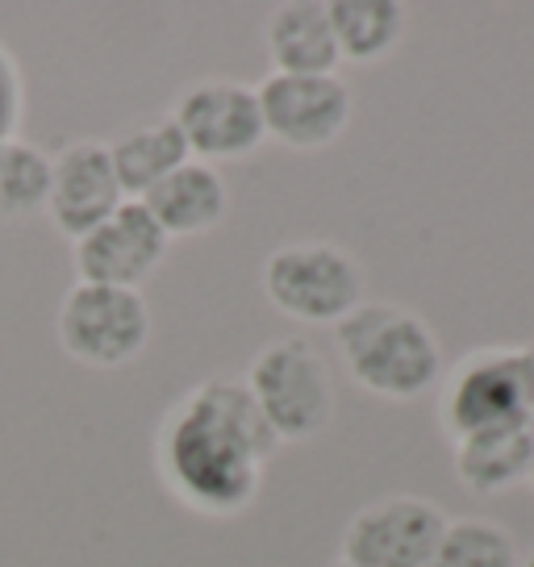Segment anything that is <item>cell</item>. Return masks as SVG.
Returning a JSON list of instances; mask_svg holds the SVG:
<instances>
[{"label":"cell","instance_id":"obj_1","mask_svg":"<svg viewBox=\"0 0 534 567\" xmlns=\"http://www.w3.org/2000/svg\"><path fill=\"white\" fill-rule=\"evenodd\" d=\"M280 451L243 375H209L163 413L155 430V472L184 509L230 522L264 488L267 460Z\"/></svg>","mask_w":534,"mask_h":567},{"label":"cell","instance_id":"obj_2","mask_svg":"<svg viewBox=\"0 0 534 567\" xmlns=\"http://www.w3.org/2000/svg\"><path fill=\"white\" fill-rule=\"evenodd\" d=\"M335 347L347 375L380 401H418L446 375L439 334L405 305L363 301L335 326Z\"/></svg>","mask_w":534,"mask_h":567},{"label":"cell","instance_id":"obj_3","mask_svg":"<svg viewBox=\"0 0 534 567\" xmlns=\"http://www.w3.org/2000/svg\"><path fill=\"white\" fill-rule=\"evenodd\" d=\"M526 422H534L531 347H476L443 375L439 425L451 443Z\"/></svg>","mask_w":534,"mask_h":567},{"label":"cell","instance_id":"obj_4","mask_svg":"<svg viewBox=\"0 0 534 567\" xmlns=\"http://www.w3.org/2000/svg\"><path fill=\"white\" fill-rule=\"evenodd\" d=\"M247 389L276 443H309L335 417V375L301 334L271 338L247 368Z\"/></svg>","mask_w":534,"mask_h":567},{"label":"cell","instance_id":"obj_5","mask_svg":"<svg viewBox=\"0 0 534 567\" xmlns=\"http://www.w3.org/2000/svg\"><path fill=\"white\" fill-rule=\"evenodd\" d=\"M363 267L339 243H285L264 259V297L301 326H339L363 305Z\"/></svg>","mask_w":534,"mask_h":567},{"label":"cell","instance_id":"obj_6","mask_svg":"<svg viewBox=\"0 0 534 567\" xmlns=\"http://www.w3.org/2000/svg\"><path fill=\"white\" fill-rule=\"evenodd\" d=\"M54 334L72 363L113 372V368L134 363L151 347L155 313L138 288H105V284L75 280L68 297L59 301Z\"/></svg>","mask_w":534,"mask_h":567},{"label":"cell","instance_id":"obj_7","mask_svg":"<svg viewBox=\"0 0 534 567\" xmlns=\"http://www.w3.org/2000/svg\"><path fill=\"white\" fill-rule=\"evenodd\" d=\"M176 130L184 134V146L196 163H238L255 155L267 142L259 96L243 80L209 75L196 80L176 96V105L167 113Z\"/></svg>","mask_w":534,"mask_h":567},{"label":"cell","instance_id":"obj_8","mask_svg":"<svg viewBox=\"0 0 534 567\" xmlns=\"http://www.w3.org/2000/svg\"><path fill=\"white\" fill-rule=\"evenodd\" d=\"M255 96L264 113V134L297 155L335 146L356 113V96L342 84V75H276L271 71L264 84H255Z\"/></svg>","mask_w":534,"mask_h":567},{"label":"cell","instance_id":"obj_9","mask_svg":"<svg viewBox=\"0 0 534 567\" xmlns=\"http://www.w3.org/2000/svg\"><path fill=\"white\" fill-rule=\"evenodd\" d=\"M451 517L427 496H380L351 514L339 538V559L359 567H427Z\"/></svg>","mask_w":534,"mask_h":567},{"label":"cell","instance_id":"obj_10","mask_svg":"<svg viewBox=\"0 0 534 567\" xmlns=\"http://www.w3.org/2000/svg\"><path fill=\"white\" fill-rule=\"evenodd\" d=\"M167 247H172V238L160 230V221L146 213L143 200H125L122 209L105 217L96 230L72 243L75 280L143 292V284L167 259Z\"/></svg>","mask_w":534,"mask_h":567},{"label":"cell","instance_id":"obj_11","mask_svg":"<svg viewBox=\"0 0 534 567\" xmlns=\"http://www.w3.org/2000/svg\"><path fill=\"white\" fill-rule=\"evenodd\" d=\"M122 205L125 193L109 159V142L80 138L51 155V193H47L42 213L68 243H80Z\"/></svg>","mask_w":534,"mask_h":567},{"label":"cell","instance_id":"obj_12","mask_svg":"<svg viewBox=\"0 0 534 567\" xmlns=\"http://www.w3.org/2000/svg\"><path fill=\"white\" fill-rule=\"evenodd\" d=\"M146 213L160 221L167 238H201V234L217 230L230 213V188L217 167L188 159L176 167L172 176L155 184L143 196Z\"/></svg>","mask_w":534,"mask_h":567},{"label":"cell","instance_id":"obj_13","mask_svg":"<svg viewBox=\"0 0 534 567\" xmlns=\"http://www.w3.org/2000/svg\"><path fill=\"white\" fill-rule=\"evenodd\" d=\"M271 71L276 75H339V42L330 25V9L321 0H288L276 4L264 30Z\"/></svg>","mask_w":534,"mask_h":567},{"label":"cell","instance_id":"obj_14","mask_svg":"<svg viewBox=\"0 0 534 567\" xmlns=\"http://www.w3.org/2000/svg\"><path fill=\"white\" fill-rule=\"evenodd\" d=\"M531 451H534V422L481 430L451 443V467L468 493L501 496L531 480Z\"/></svg>","mask_w":534,"mask_h":567},{"label":"cell","instance_id":"obj_15","mask_svg":"<svg viewBox=\"0 0 534 567\" xmlns=\"http://www.w3.org/2000/svg\"><path fill=\"white\" fill-rule=\"evenodd\" d=\"M109 159H113V172H117L125 200H143L155 184H163V179L172 176L176 167H184L193 155H188L176 122L163 113V117L138 122L130 125L125 134H117V138L109 142Z\"/></svg>","mask_w":534,"mask_h":567},{"label":"cell","instance_id":"obj_16","mask_svg":"<svg viewBox=\"0 0 534 567\" xmlns=\"http://www.w3.org/2000/svg\"><path fill=\"white\" fill-rule=\"evenodd\" d=\"M326 9H330L342 63H359V68L389 59L410 25V9L401 0H330Z\"/></svg>","mask_w":534,"mask_h":567},{"label":"cell","instance_id":"obj_17","mask_svg":"<svg viewBox=\"0 0 534 567\" xmlns=\"http://www.w3.org/2000/svg\"><path fill=\"white\" fill-rule=\"evenodd\" d=\"M47 193H51V155L25 138L0 142V226L42 213Z\"/></svg>","mask_w":534,"mask_h":567},{"label":"cell","instance_id":"obj_18","mask_svg":"<svg viewBox=\"0 0 534 567\" xmlns=\"http://www.w3.org/2000/svg\"><path fill=\"white\" fill-rule=\"evenodd\" d=\"M514 534L489 517H451L427 567H517Z\"/></svg>","mask_w":534,"mask_h":567},{"label":"cell","instance_id":"obj_19","mask_svg":"<svg viewBox=\"0 0 534 567\" xmlns=\"http://www.w3.org/2000/svg\"><path fill=\"white\" fill-rule=\"evenodd\" d=\"M21 117H25V75L18 54L0 42V142L21 138Z\"/></svg>","mask_w":534,"mask_h":567},{"label":"cell","instance_id":"obj_20","mask_svg":"<svg viewBox=\"0 0 534 567\" xmlns=\"http://www.w3.org/2000/svg\"><path fill=\"white\" fill-rule=\"evenodd\" d=\"M517 567H534V547L526 555H517Z\"/></svg>","mask_w":534,"mask_h":567},{"label":"cell","instance_id":"obj_21","mask_svg":"<svg viewBox=\"0 0 534 567\" xmlns=\"http://www.w3.org/2000/svg\"><path fill=\"white\" fill-rule=\"evenodd\" d=\"M330 567H359V564H347V559H335Z\"/></svg>","mask_w":534,"mask_h":567},{"label":"cell","instance_id":"obj_22","mask_svg":"<svg viewBox=\"0 0 534 567\" xmlns=\"http://www.w3.org/2000/svg\"><path fill=\"white\" fill-rule=\"evenodd\" d=\"M526 484L534 488V451H531V480H526Z\"/></svg>","mask_w":534,"mask_h":567},{"label":"cell","instance_id":"obj_23","mask_svg":"<svg viewBox=\"0 0 534 567\" xmlns=\"http://www.w3.org/2000/svg\"><path fill=\"white\" fill-rule=\"evenodd\" d=\"M531 359H534V347H531Z\"/></svg>","mask_w":534,"mask_h":567}]
</instances>
